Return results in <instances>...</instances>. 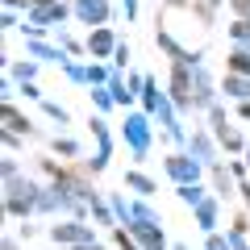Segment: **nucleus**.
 Returning a JSON list of instances; mask_svg holds the SVG:
<instances>
[{"label": "nucleus", "mask_w": 250, "mask_h": 250, "mask_svg": "<svg viewBox=\"0 0 250 250\" xmlns=\"http://www.w3.org/2000/svg\"><path fill=\"white\" fill-rule=\"evenodd\" d=\"M246 117H250V104H246Z\"/></svg>", "instance_id": "f257e3e1"}]
</instances>
